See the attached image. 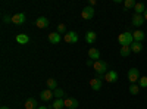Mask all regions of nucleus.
<instances>
[{"instance_id":"25","label":"nucleus","mask_w":147,"mask_h":109,"mask_svg":"<svg viewBox=\"0 0 147 109\" xmlns=\"http://www.w3.org/2000/svg\"><path fill=\"white\" fill-rule=\"evenodd\" d=\"M56 32H59L60 35H65L68 31H66V25H65V24H59V25H57V30H56Z\"/></svg>"},{"instance_id":"26","label":"nucleus","mask_w":147,"mask_h":109,"mask_svg":"<svg viewBox=\"0 0 147 109\" xmlns=\"http://www.w3.org/2000/svg\"><path fill=\"white\" fill-rule=\"evenodd\" d=\"M53 96H55L56 99H62L63 96H65V91H63L62 89H56V90L53 91Z\"/></svg>"},{"instance_id":"9","label":"nucleus","mask_w":147,"mask_h":109,"mask_svg":"<svg viewBox=\"0 0 147 109\" xmlns=\"http://www.w3.org/2000/svg\"><path fill=\"white\" fill-rule=\"evenodd\" d=\"M78 106H80V103H78L77 99H74V97H66L65 99V108H68V109H77Z\"/></svg>"},{"instance_id":"10","label":"nucleus","mask_w":147,"mask_h":109,"mask_svg":"<svg viewBox=\"0 0 147 109\" xmlns=\"http://www.w3.org/2000/svg\"><path fill=\"white\" fill-rule=\"evenodd\" d=\"M25 15L24 14H15L12 16V24H15V25H22L24 22H25Z\"/></svg>"},{"instance_id":"2","label":"nucleus","mask_w":147,"mask_h":109,"mask_svg":"<svg viewBox=\"0 0 147 109\" xmlns=\"http://www.w3.org/2000/svg\"><path fill=\"white\" fill-rule=\"evenodd\" d=\"M94 71L97 72L99 75H105L106 72H107V64L105 62V60H96L94 65H93Z\"/></svg>"},{"instance_id":"1","label":"nucleus","mask_w":147,"mask_h":109,"mask_svg":"<svg viewBox=\"0 0 147 109\" xmlns=\"http://www.w3.org/2000/svg\"><path fill=\"white\" fill-rule=\"evenodd\" d=\"M118 41L121 46H131L134 43V37H132V32L127 31V32H122L118 35Z\"/></svg>"},{"instance_id":"31","label":"nucleus","mask_w":147,"mask_h":109,"mask_svg":"<svg viewBox=\"0 0 147 109\" xmlns=\"http://www.w3.org/2000/svg\"><path fill=\"white\" fill-rule=\"evenodd\" d=\"M94 5H96V0H88V6H91V7H93Z\"/></svg>"},{"instance_id":"24","label":"nucleus","mask_w":147,"mask_h":109,"mask_svg":"<svg viewBox=\"0 0 147 109\" xmlns=\"http://www.w3.org/2000/svg\"><path fill=\"white\" fill-rule=\"evenodd\" d=\"M129 93L134 94V96H137L140 93V86H138V84H131V86H129Z\"/></svg>"},{"instance_id":"13","label":"nucleus","mask_w":147,"mask_h":109,"mask_svg":"<svg viewBox=\"0 0 147 109\" xmlns=\"http://www.w3.org/2000/svg\"><path fill=\"white\" fill-rule=\"evenodd\" d=\"M47 37H49V41H50L52 44H57L60 40H62V35H60L59 32H50Z\"/></svg>"},{"instance_id":"21","label":"nucleus","mask_w":147,"mask_h":109,"mask_svg":"<svg viewBox=\"0 0 147 109\" xmlns=\"http://www.w3.org/2000/svg\"><path fill=\"white\" fill-rule=\"evenodd\" d=\"M129 53H131V46H122V47H121L119 55H121L122 58H127Z\"/></svg>"},{"instance_id":"30","label":"nucleus","mask_w":147,"mask_h":109,"mask_svg":"<svg viewBox=\"0 0 147 109\" xmlns=\"http://www.w3.org/2000/svg\"><path fill=\"white\" fill-rule=\"evenodd\" d=\"M91 65H94V60L93 59H88L87 60V66H91Z\"/></svg>"},{"instance_id":"4","label":"nucleus","mask_w":147,"mask_h":109,"mask_svg":"<svg viewBox=\"0 0 147 109\" xmlns=\"http://www.w3.org/2000/svg\"><path fill=\"white\" fill-rule=\"evenodd\" d=\"M93 16H94V9L91 6H85L81 12V18L85 21H90V19H93Z\"/></svg>"},{"instance_id":"5","label":"nucleus","mask_w":147,"mask_h":109,"mask_svg":"<svg viewBox=\"0 0 147 109\" xmlns=\"http://www.w3.org/2000/svg\"><path fill=\"white\" fill-rule=\"evenodd\" d=\"M63 40L66 43H77L78 41V34L75 31H68L65 35H63Z\"/></svg>"},{"instance_id":"19","label":"nucleus","mask_w":147,"mask_h":109,"mask_svg":"<svg viewBox=\"0 0 147 109\" xmlns=\"http://www.w3.org/2000/svg\"><path fill=\"white\" fill-rule=\"evenodd\" d=\"M141 50H143V44H141V43L134 41V43L131 44V52H132V53H140Z\"/></svg>"},{"instance_id":"29","label":"nucleus","mask_w":147,"mask_h":109,"mask_svg":"<svg viewBox=\"0 0 147 109\" xmlns=\"http://www.w3.org/2000/svg\"><path fill=\"white\" fill-rule=\"evenodd\" d=\"M3 21H5L6 24H9V22H12V16H9V15H3Z\"/></svg>"},{"instance_id":"27","label":"nucleus","mask_w":147,"mask_h":109,"mask_svg":"<svg viewBox=\"0 0 147 109\" xmlns=\"http://www.w3.org/2000/svg\"><path fill=\"white\" fill-rule=\"evenodd\" d=\"M138 86H140V89H146L147 87V77H140Z\"/></svg>"},{"instance_id":"6","label":"nucleus","mask_w":147,"mask_h":109,"mask_svg":"<svg viewBox=\"0 0 147 109\" xmlns=\"http://www.w3.org/2000/svg\"><path fill=\"white\" fill-rule=\"evenodd\" d=\"M102 84H103V78H91L90 80V86H91V89L94 90V91H99L100 89H102Z\"/></svg>"},{"instance_id":"11","label":"nucleus","mask_w":147,"mask_h":109,"mask_svg":"<svg viewBox=\"0 0 147 109\" xmlns=\"http://www.w3.org/2000/svg\"><path fill=\"white\" fill-rule=\"evenodd\" d=\"M88 58L93 59L94 62H96V60H100V52H99V49H96V47H90V50H88Z\"/></svg>"},{"instance_id":"8","label":"nucleus","mask_w":147,"mask_h":109,"mask_svg":"<svg viewBox=\"0 0 147 109\" xmlns=\"http://www.w3.org/2000/svg\"><path fill=\"white\" fill-rule=\"evenodd\" d=\"M105 81L106 83H115V81H118V72L116 71H107L105 74Z\"/></svg>"},{"instance_id":"33","label":"nucleus","mask_w":147,"mask_h":109,"mask_svg":"<svg viewBox=\"0 0 147 109\" xmlns=\"http://www.w3.org/2000/svg\"><path fill=\"white\" fill-rule=\"evenodd\" d=\"M37 109H47V106H38Z\"/></svg>"},{"instance_id":"34","label":"nucleus","mask_w":147,"mask_h":109,"mask_svg":"<svg viewBox=\"0 0 147 109\" xmlns=\"http://www.w3.org/2000/svg\"><path fill=\"white\" fill-rule=\"evenodd\" d=\"M0 109H9V106H2V108H0Z\"/></svg>"},{"instance_id":"12","label":"nucleus","mask_w":147,"mask_h":109,"mask_svg":"<svg viewBox=\"0 0 147 109\" xmlns=\"http://www.w3.org/2000/svg\"><path fill=\"white\" fill-rule=\"evenodd\" d=\"M35 25H37V28H47L49 27V19L47 18H44V16H40V18H37V21H35Z\"/></svg>"},{"instance_id":"3","label":"nucleus","mask_w":147,"mask_h":109,"mask_svg":"<svg viewBox=\"0 0 147 109\" xmlns=\"http://www.w3.org/2000/svg\"><path fill=\"white\" fill-rule=\"evenodd\" d=\"M128 80H129L131 84H136L140 80V71H138V68H131L128 71Z\"/></svg>"},{"instance_id":"14","label":"nucleus","mask_w":147,"mask_h":109,"mask_svg":"<svg viewBox=\"0 0 147 109\" xmlns=\"http://www.w3.org/2000/svg\"><path fill=\"white\" fill-rule=\"evenodd\" d=\"M52 97H53V90H50V89L43 90V91H41V94H40V99H41V100H44V102L50 100Z\"/></svg>"},{"instance_id":"28","label":"nucleus","mask_w":147,"mask_h":109,"mask_svg":"<svg viewBox=\"0 0 147 109\" xmlns=\"http://www.w3.org/2000/svg\"><path fill=\"white\" fill-rule=\"evenodd\" d=\"M124 6H125V9L134 7V6H136V0H125V2H124Z\"/></svg>"},{"instance_id":"17","label":"nucleus","mask_w":147,"mask_h":109,"mask_svg":"<svg viewBox=\"0 0 147 109\" xmlns=\"http://www.w3.org/2000/svg\"><path fill=\"white\" fill-rule=\"evenodd\" d=\"M96 39H97V34L94 31H88L87 34H85V41H87L88 44H93L96 41Z\"/></svg>"},{"instance_id":"35","label":"nucleus","mask_w":147,"mask_h":109,"mask_svg":"<svg viewBox=\"0 0 147 109\" xmlns=\"http://www.w3.org/2000/svg\"><path fill=\"white\" fill-rule=\"evenodd\" d=\"M146 99H147V97H146Z\"/></svg>"},{"instance_id":"15","label":"nucleus","mask_w":147,"mask_h":109,"mask_svg":"<svg viewBox=\"0 0 147 109\" xmlns=\"http://www.w3.org/2000/svg\"><path fill=\"white\" fill-rule=\"evenodd\" d=\"M38 106H37V100L34 97H30L25 100V103H24V109H37Z\"/></svg>"},{"instance_id":"22","label":"nucleus","mask_w":147,"mask_h":109,"mask_svg":"<svg viewBox=\"0 0 147 109\" xmlns=\"http://www.w3.org/2000/svg\"><path fill=\"white\" fill-rule=\"evenodd\" d=\"M134 10H136V14L143 15L144 12H146V6H144L143 3H136V6H134Z\"/></svg>"},{"instance_id":"32","label":"nucleus","mask_w":147,"mask_h":109,"mask_svg":"<svg viewBox=\"0 0 147 109\" xmlns=\"http://www.w3.org/2000/svg\"><path fill=\"white\" fill-rule=\"evenodd\" d=\"M143 16H144V19L147 21V9H146V12H144V14H143Z\"/></svg>"},{"instance_id":"18","label":"nucleus","mask_w":147,"mask_h":109,"mask_svg":"<svg viewBox=\"0 0 147 109\" xmlns=\"http://www.w3.org/2000/svg\"><path fill=\"white\" fill-rule=\"evenodd\" d=\"M16 41L19 44H28L30 43V37H28L27 34H18L16 35Z\"/></svg>"},{"instance_id":"23","label":"nucleus","mask_w":147,"mask_h":109,"mask_svg":"<svg viewBox=\"0 0 147 109\" xmlns=\"http://www.w3.org/2000/svg\"><path fill=\"white\" fill-rule=\"evenodd\" d=\"M52 106H53V109H62V108H65V100L63 99H56Z\"/></svg>"},{"instance_id":"20","label":"nucleus","mask_w":147,"mask_h":109,"mask_svg":"<svg viewBox=\"0 0 147 109\" xmlns=\"http://www.w3.org/2000/svg\"><path fill=\"white\" fill-rule=\"evenodd\" d=\"M46 84H47V89H50V90H56L57 89V81L55 80V78H49L47 81H46Z\"/></svg>"},{"instance_id":"16","label":"nucleus","mask_w":147,"mask_h":109,"mask_svg":"<svg viewBox=\"0 0 147 109\" xmlns=\"http://www.w3.org/2000/svg\"><path fill=\"white\" fill-rule=\"evenodd\" d=\"M132 37H134V41H138V43H141V41L146 39V34H144V31L137 30V31H134V32H132Z\"/></svg>"},{"instance_id":"7","label":"nucleus","mask_w":147,"mask_h":109,"mask_svg":"<svg viewBox=\"0 0 147 109\" xmlns=\"http://www.w3.org/2000/svg\"><path fill=\"white\" fill-rule=\"evenodd\" d=\"M144 21H146V19H144V16H143V15H138V14H134V15H132V19H131L132 25H134V27H137V28L143 25Z\"/></svg>"}]
</instances>
